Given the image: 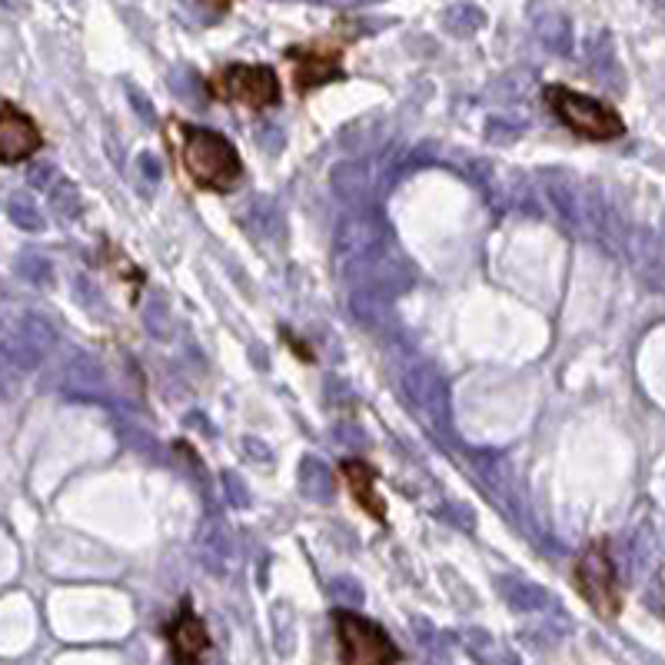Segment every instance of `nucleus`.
<instances>
[{
  "label": "nucleus",
  "instance_id": "obj_7",
  "mask_svg": "<svg viewBox=\"0 0 665 665\" xmlns=\"http://www.w3.org/2000/svg\"><path fill=\"white\" fill-rule=\"evenodd\" d=\"M167 636V646H170V656L173 665H203L210 649H213V639H210V629L206 623L200 619V613H193V603L183 599L177 616L167 623L163 629Z\"/></svg>",
  "mask_w": 665,
  "mask_h": 665
},
{
  "label": "nucleus",
  "instance_id": "obj_1",
  "mask_svg": "<svg viewBox=\"0 0 665 665\" xmlns=\"http://www.w3.org/2000/svg\"><path fill=\"white\" fill-rule=\"evenodd\" d=\"M180 143V170L203 193H230L243 180V160L233 140L220 130L170 120Z\"/></svg>",
  "mask_w": 665,
  "mask_h": 665
},
{
  "label": "nucleus",
  "instance_id": "obj_10",
  "mask_svg": "<svg viewBox=\"0 0 665 665\" xmlns=\"http://www.w3.org/2000/svg\"><path fill=\"white\" fill-rule=\"evenodd\" d=\"M283 340H286V343H290V350H293V353H296V356H300V360H303V363H313V350H306V343H303V340H296V336H290V333H286V330H283Z\"/></svg>",
  "mask_w": 665,
  "mask_h": 665
},
{
  "label": "nucleus",
  "instance_id": "obj_9",
  "mask_svg": "<svg viewBox=\"0 0 665 665\" xmlns=\"http://www.w3.org/2000/svg\"><path fill=\"white\" fill-rule=\"evenodd\" d=\"M340 476H343V483H346L353 503H356L373 523L386 526V500L376 493V480H380L376 470H373L370 463H363V460H343V463H340Z\"/></svg>",
  "mask_w": 665,
  "mask_h": 665
},
{
  "label": "nucleus",
  "instance_id": "obj_6",
  "mask_svg": "<svg viewBox=\"0 0 665 665\" xmlns=\"http://www.w3.org/2000/svg\"><path fill=\"white\" fill-rule=\"evenodd\" d=\"M343 53H346V47L340 40H306V43L286 47L283 57L293 73V90L300 97H306L320 87L350 80V73L343 67Z\"/></svg>",
  "mask_w": 665,
  "mask_h": 665
},
{
  "label": "nucleus",
  "instance_id": "obj_8",
  "mask_svg": "<svg viewBox=\"0 0 665 665\" xmlns=\"http://www.w3.org/2000/svg\"><path fill=\"white\" fill-rule=\"evenodd\" d=\"M43 150V133L30 113H23L13 100H3L0 107V160L7 167L30 160Z\"/></svg>",
  "mask_w": 665,
  "mask_h": 665
},
{
  "label": "nucleus",
  "instance_id": "obj_5",
  "mask_svg": "<svg viewBox=\"0 0 665 665\" xmlns=\"http://www.w3.org/2000/svg\"><path fill=\"white\" fill-rule=\"evenodd\" d=\"M573 583H576L580 596L586 599V606L599 619H616L623 613V590H619L616 563L609 556L606 540H596L580 553L576 570H573Z\"/></svg>",
  "mask_w": 665,
  "mask_h": 665
},
{
  "label": "nucleus",
  "instance_id": "obj_2",
  "mask_svg": "<svg viewBox=\"0 0 665 665\" xmlns=\"http://www.w3.org/2000/svg\"><path fill=\"white\" fill-rule=\"evenodd\" d=\"M543 100L550 107V113L580 140L590 143H609L619 140L626 133V120L616 107H609L599 97L580 93L566 83H546L543 87Z\"/></svg>",
  "mask_w": 665,
  "mask_h": 665
},
{
  "label": "nucleus",
  "instance_id": "obj_3",
  "mask_svg": "<svg viewBox=\"0 0 665 665\" xmlns=\"http://www.w3.org/2000/svg\"><path fill=\"white\" fill-rule=\"evenodd\" d=\"M206 93L216 103L243 107L250 113L273 110L283 100L280 77L266 63H223L206 77Z\"/></svg>",
  "mask_w": 665,
  "mask_h": 665
},
{
  "label": "nucleus",
  "instance_id": "obj_4",
  "mask_svg": "<svg viewBox=\"0 0 665 665\" xmlns=\"http://www.w3.org/2000/svg\"><path fill=\"white\" fill-rule=\"evenodd\" d=\"M333 633L340 646V663L343 665H400L403 653L393 643V636L376 623L366 619L363 613L353 609H333Z\"/></svg>",
  "mask_w": 665,
  "mask_h": 665
}]
</instances>
